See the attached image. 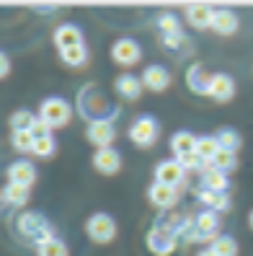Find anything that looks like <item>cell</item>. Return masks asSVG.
<instances>
[{
	"label": "cell",
	"mask_w": 253,
	"mask_h": 256,
	"mask_svg": "<svg viewBox=\"0 0 253 256\" xmlns=\"http://www.w3.org/2000/svg\"><path fill=\"white\" fill-rule=\"evenodd\" d=\"M16 230L23 236V238H34L36 246L44 244V240H52V228L47 225V220H44L39 212H23L18 220H16Z\"/></svg>",
	"instance_id": "cell-1"
},
{
	"label": "cell",
	"mask_w": 253,
	"mask_h": 256,
	"mask_svg": "<svg viewBox=\"0 0 253 256\" xmlns=\"http://www.w3.org/2000/svg\"><path fill=\"white\" fill-rule=\"evenodd\" d=\"M39 119H44L52 130L54 127H65L70 119H72V109L65 98L52 96V98H44L41 101V109H39Z\"/></svg>",
	"instance_id": "cell-2"
},
{
	"label": "cell",
	"mask_w": 253,
	"mask_h": 256,
	"mask_svg": "<svg viewBox=\"0 0 253 256\" xmlns=\"http://www.w3.org/2000/svg\"><path fill=\"white\" fill-rule=\"evenodd\" d=\"M85 233L91 236V240H96V244H109V240L116 238V222L106 212H96V215L88 218Z\"/></svg>",
	"instance_id": "cell-3"
},
{
	"label": "cell",
	"mask_w": 253,
	"mask_h": 256,
	"mask_svg": "<svg viewBox=\"0 0 253 256\" xmlns=\"http://www.w3.org/2000/svg\"><path fill=\"white\" fill-rule=\"evenodd\" d=\"M176 230L168 225H155V228L147 233V246L155 256H171L176 251Z\"/></svg>",
	"instance_id": "cell-4"
},
{
	"label": "cell",
	"mask_w": 253,
	"mask_h": 256,
	"mask_svg": "<svg viewBox=\"0 0 253 256\" xmlns=\"http://www.w3.org/2000/svg\"><path fill=\"white\" fill-rule=\"evenodd\" d=\"M158 132H160V127L153 116H140V119H135V124L129 127V140L140 148H150L158 140Z\"/></svg>",
	"instance_id": "cell-5"
},
{
	"label": "cell",
	"mask_w": 253,
	"mask_h": 256,
	"mask_svg": "<svg viewBox=\"0 0 253 256\" xmlns=\"http://www.w3.org/2000/svg\"><path fill=\"white\" fill-rule=\"evenodd\" d=\"M111 57H114L116 65L132 68V65H137V60L142 57V50L135 39H116L114 47H111Z\"/></svg>",
	"instance_id": "cell-6"
},
{
	"label": "cell",
	"mask_w": 253,
	"mask_h": 256,
	"mask_svg": "<svg viewBox=\"0 0 253 256\" xmlns=\"http://www.w3.org/2000/svg\"><path fill=\"white\" fill-rule=\"evenodd\" d=\"M184 176H186V168L178 160H160L155 166V182L158 184H168V186H181L184 184Z\"/></svg>",
	"instance_id": "cell-7"
},
{
	"label": "cell",
	"mask_w": 253,
	"mask_h": 256,
	"mask_svg": "<svg viewBox=\"0 0 253 256\" xmlns=\"http://www.w3.org/2000/svg\"><path fill=\"white\" fill-rule=\"evenodd\" d=\"M85 134H88V140H91V142L101 150V148H111L116 130H114L111 119H98V122L88 124V132H85Z\"/></svg>",
	"instance_id": "cell-8"
},
{
	"label": "cell",
	"mask_w": 253,
	"mask_h": 256,
	"mask_svg": "<svg viewBox=\"0 0 253 256\" xmlns=\"http://www.w3.org/2000/svg\"><path fill=\"white\" fill-rule=\"evenodd\" d=\"M217 228H220V220L215 210H204V212L197 215L194 220V238L197 240H215L217 238Z\"/></svg>",
	"instance_id": "cell-9"
},
{
	"label": "cell",
	"mask_w": 253,
	"mask_h": 256,
	"mask_svg": "<svg viewBox=\"0 0 253 256\" xmlns=\"http://www.w3.org/2000/svg\"><path fill=\"white\" fill-rule=\"evenodd\" d=\"M147 200H150L155 207H160V210H171L178 202V189L155 182V184H150V189H147Z\"/></svg>",
	"instance_id": "cell-10"
},
{
	"label": "cell",
	"mask_w": 253,
	"mask_h": 256,
	"mask_svg": "<svg viewBox=\"0 0 253 256\" xmlns=\"http://www.w3.org/2000/svg\"><path fill=\"white\" fill-rule=\"evenodd\" d=\"M93 166H96L98 174L111 176V174H116L119 168H122V156H119L114 148H101V150L93 153Z\"/></svg>",
	"instance_id": "cell-11"
},
{
	"label": "cell",
	"mask_w": 253,
	"mask_h": 256,
	"mask_svg": "<svg viewBox=\"0 0 253 256\" xmlns=\"http://www.w3.org/2000/svg\"><path fill=\"white\" fill-rule=\"evenodd\" d=\"M142 83H145V88H150V91H166L171 86V72L160 65H147L145 72H142Z\"/></svg>",
	"instance_id": "cell-12"
},
{
	"label": "cell",
	"mask_w": 253,
	"mask_h": 256,
	"mask_svg": "<svg viewBox=\"0 0 253 256\" xmlns=\"http://www.w3.org/2000/svg\"><path fill=\"white\" fill-rule=\"evenodd\" d=\"M210 96L215 101H230L235 96V80L225 72H215L212 75V86H210Z\"/></svg>",
	"instance_id": "cell-13"
},
{
	"label": "cell",
	"mask_w": 253,
	"mask_h": 256,
	"mask_svg": "<svg viewBox=\"0 0 253 256\" xmlns=\"http://www.w3.org/2000/svg\"><path fill=\"white\" fill-rule=\"evenodd\" d=\"M8 178L10 184H21V186H31L36 182V168L28 160H16L8 168Z\"/></svg>",
	"instance_id": "cell-14"
},
{
	"label": "cell",
	"mask_w": 253,
	"mask_h": 256,
	"mask_svg": "<svg viewBox=\"0 0 253 256\" xmlns=\"http://www.w3.org/2000/svg\"><path fill=\"white\" fill-rule=\"evenodd\" d=\"M54 44L59 50L78 47V44H83V32L75 24H62V26H57V32H54Z\"/></svg>",
	"instance_id": "cell-15"
},
{
	"label": "cell",
	"mask_w": 253,
	"mask_h": 256,
	"mask_svg": "<svg viewBox=\"0 0 253 256\" xmlns=\"http://www.w3.org/2000/svg\"><path fill=\"white\" fill-rule=\"evenodd\" d=\"M238 26H241V21H238V16L230 10V8H222V10H215V21H212V28L217 34L222 36H230L238 32Z\"/></svg>",
	"instance_id": "cell-16"
},
{
	"label": "cell",
	"mask_w": 253,
	"mask_h": 256,
	"mask_svg": "<svg viewBox=\"0 0 253 256\" xmlns=\"http://www.w3.org/2000/svg\"><path fill=\"white\" fill-rule=\"evenodd\" d=\"M197 142H199L197 134L181 130L171 138V150L176 153V158H181V156H189V153H197Z\"/></svg>",
	"instance_id": "cell-17"
},
{
	"label": "cell",
	"mask_w": 253,
	"mask_h": 256,
	"mask_svg": "<svg viewBox=\"0 0 253 256\" xmlns=\"http://www.w3.org/2000/svg\"><path fill=\"white\" fill-rule=\"evenodd\" d=\"M186 21L194 28H212L215 10L210 6H189L186 8Z\"/></svg>",
	"instance_id": "cell-18"
},
{
	"label": "cell",
	"mask_w": 253,
	"mask_h": 256,
	"mask_svg": "<svg viewBox=\"0 0 253 256\" xmlns=\"http://www.w3.org/2000/svg\"><path fill=\"white\" fill-rule=\"evenodd\" d=\"M186 80H189V86H191V91H194V94H207V96H210L212 75H207V72L202 70V65H191Z\"/></svg>",
	"instance_id": "cell-19"
},
{
	"label": "cell",
	"mask_w": 253,
	"mask_h": 256,
	"mask_svg": "<svg viewBox=\"0 0 253 256\" xmlns=\"http://www.w3.org/2000/svg\"><path fill=\"white\" fill-rule=\"evenodd\" d=\"M202 184H204V189H212V192H228V186H230L228 174H222V171L212 168V166H207V168H204Z\"/></svg>",
	"instance_id": "cell-20"
},
{
	"label": "cell",
	"mask_w": 253,
	"mask_h": 256,
	"mask_svg": "<svg viewBox=\"0 0 253 256\" xmlns=\"http://www.w3.org/2000/svg\"><path fill=\"white\" fill-rule=\"evenodd\" d=\"M145 83L140 78H135V75H122V78L116 80V94L124 96V98H140Z\"/></svg>",
	"instance_id": "cell-21"
},
{
	"label": "cell",
	"mask_w": 253,
	"mask_h": 256,
	"mask_svg": "<svg viewBox=\"0 0 253 256\" xmlns=\"http://www.w3.org/2000/svg\"><path fill=\"white\" fill-rule=\"evenodd\" d=\"M199 200L207 204V207H212L215 212L217 210H222V212H228L230 210V197L225 192H212V189H202L199 192Z\"/></svg>",
	"instance_id": "cell-22"
},
{
	"label": "cell",
	"mask_w": 253,
	"mask_h": 256,
	"mask_svg": "<svg viewBox=\"0 0 253 256\" xmlns=\"http://www.w3.org/2000/svg\"><path fill=\"white\" fill-rule=\"evenodd\" d=\"M3 197H5V202L13 204V207H23V204L28 202V197H31V192H28V186L10 184V182H8V186L3 189Z\"/></svg>",
	"instance_id": "cell-23"
},
{
	"label": "cell",
	"mask_w": 253,
	"mask_h": 256,
	"mask_svg": "<svg viewBox=\"0 0 253 256\" xmlns=\"http://www.w3.org/2000/svg\"><path fill=\"white\" fill-rule=\"evenodd\" d=\"M34 124H36V116L28 112V109H18V112L10 114V127H13V132H31Z\"/></svg>",
	"instance_id": "cell-24"
},
{
	"label": "cell",
	"mask_w": 253,
	"mask_h": 256,
	"mask_svg": "<svg viewBox=\"0 0 253 256\" xmlns=\"http://www.w3.org/2000/svg\"><path fill=\"white\" fill-rule=\"evenodd\" d=\"M220 142H217V138L215 134H204V138H199V142H197V153L207 160V163H212V158L220 153Z\"/></svg>",
	"instance_id": "cell-25"
},
{
	"label": "cell",
	"mask_w": 253,
	"mask_h": 256,
	"mask_svg": "<svg viewBox=\"0 0 253 256\" xmlns=\"http://www.w3.org/2000/svg\"><path fill=\"white\" fill-rule=\"evenodd\" d=\"M59 57H62V62H67L72 68H80V65H85V60H88V50H85V44H78V47L59 50Z\"/></svg>",
	"instance_id": "cell-26"
},
{
	"label": "cell",
	"mask_w": 253,
	"mask_h": 256,
	"mask_svg": "<svg viewBox=\"0 0 253 256\" xmlns=\"http://www.w3.org/2000/svg\"><path fill=\"white\" fill-rule=\"evenodd\" d=\"M212 251L217 256H238V240L233 236H217L212 240Z\"/></svg>",
	"instance_id": "cell-27"
},
{
	"label": "cell",
	"mask_w": 253,
	"mask_h": 256,
	"mask_svg": "<svg viewBox=\"0 0 253 256\" xmlns=\"http://www.w3.org/2000/svg\"><path fill=\"white\" fill-rule=\"evenodd\" d=\"M215 138H217V142H220L222 150H230V153H235V150L241 148V134H238L235 130H230V127H222Z\"/></svg>",
	"instance_id": "cell-28"
},
{
	"label": "cell",
	"mask_w": 253,
	"mask_h": 256,
	"mask_svg": "<svg viewBox=\"0 0 253 256\" xmlns=\"http://www.w3.org/2000/svg\"><path fill=\"white\" fill-rule=\"evenodd\" d=\"M210 166L217 168V171H222V174H228V171H233L238 166V158H235V153H230V150H220V153L212 158Z\"/></svg>",
	"instance_id": "cell-29"
},
{
	"label": "cell",
	"mask_w": 253,
	"mask_h": 256,
	"mask_svg": "<svg viewBox=\"0 0 253 256\" xmlns=\"http://www.w3.org/2000/svg\"><path fill=\"white\" fill-rule=\"evenodd\" d=\"M36 254H39V256H67V246H65L59 238H52V240H44V244H39V246H36Z\"/></svg>",
	"instance_id": "cell-30"
},
{
	"label": "cell",
	"mask_w": 253,
	"mask_h": 256,
	"mask_svg": "<svg viewBox=\"0 0 253 256\" xmlns=\"http://www.w3.org/2000/svg\"><path fill=\"white\" fill-rule=\"evenodd\" d=\"M34 145H36L34 132H13V148L18 153H34Z\"/></svg>",
	"instance_id": "cell-31"
},
{
	"label": "cell",
	"mask_w": 253,
	"mask_h": 256,
	"mask_svg": "<svg viewBox=\"0 0 253 256\" xmlns=\"http://www.w3.org/2000/svg\"><path fill=\"white\" fill-rule=\"evenodd\" d=\"M158 28L163 32V36H171V34H181V24L173 13H160L158 16Z\"/></svg>",
	"instance_id": "cell-32"
},
{
	"label": "cell",
	"mask_w": 253,
	"mask_h": 256,
	"mask_svg": "<svg viewBox=\"0 0 253 256\" xmlns=\"http://www.w3.org/2000/svg\"><path fill=\"white\" fill-rule=\"evenodd\" d=\"M176 160L181 163L186 171H199V168H207V166H204L207 160H204L199 153H189V156H181V158H176Z\"/></svg>",
	"instance_id": "cell-33"
},
{
	"label": "cell",
	"mask_w": 253,
	"mask_h": 256,
	"mask_svg": "<svg viewBox=\"0 0 253 256\" xmlns=\"http://www.w3.org/2000/svg\"><path fill=\"white\" fill-rule=\"evenodd\" d=\"M54 140L52 138H41V140H36V145H34V156H39V158H49L52 153H54Z\"/></svg>",
	"instance_id": "cell-34"
},
{
	"label": "cell",
	"mask_w": 253,
	"mask_h": 256,
	"mask_svg": "<svg viewBox=\"0 0 253 256\" xmlns=\"http://www.w3.org/2000/svg\"><path fill=\"white\" fill-rule=\"evenodd\" d=\"M31 132H34V138H36V140H41V138H52V127L44 122V119H36V124H34Z\"/></svg>",
	"instance_id": "cell-35"
},
{
	"label": "cell",
	"mask_w": 253,
	"mask_h": 256,
	"mask_svg": "<svg viewBox=\"0 0 253 256\" xmlns=\"http://www.w3.org/2000/svg\"><path fill=\"white\" fill-rule=\"evenodd\" d=\"M163 39H166L168 50H176V47H181V44H184V34H171V36H163Z\"/></svg>",
	"instance_id": "cell-36"
},
{
	"label": "cell",
	"mask_w": 253,
	"mask_h": 256,
	"mask_svg": "<svg viewBox=\"0 0 253 256\" xmlns=\"http://www.w3.org/2000/svg\"><path fill=\"white\" fill-rule=\"evenodd\" d=\"M0 62H3V78H5V75L10 72V60H8V54L0 57Z\"/></svg>",
	"instance_id": "cell-37"
},
{
	"label": "cell",
	"mask_w": 253,
	"mask_h": 256,
	"mask_svg": "<svg viewBox=\"0 0 253 256\" xmlns=\"http://www.w3.org/2000/svg\"><path fill=\"white\" fill-rule=\"evenodd\" d=\"M197 256H217V254H215V251H212V248H204V251H199V254H197Z\"/></svg>",
	"instance_id": "cell-38"
},
{
	"label": "cell",
	"mask_w": 253,
	"mask_h": 256,
	"mask_svg": "<svg viewBox=\"0 0 253 256\" xmlns=\"http://www.w3.org/2000/svg\"><path fill=\"white\" fill-rule=\"evenodd\" d=\"M248 222H251V228H253V212H251V218H248Z\"/></svg>",
	"instance_id": "cell-39"
}]
</instances>
